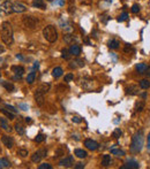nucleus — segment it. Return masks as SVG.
<instances>
[{
	"label": "nucleus",
	"mask_w": 150,
	"mask_h": 169,
	"mask_svg": "<svg viewBox=\"0 0 150 169\" xmlns=\"http://www.w3.org/2000/svg\"><path fill=\"white\" fill-rule=\"evenodd\" d=\"M0 36L2 42L6 45H12L14 42V38H13V28L10 25L9 22H4L1 24V30H0Z\"/></svg>",
	"instance_id": "nucleus-1"
},
{
	"label": "nucleus",
	"mask_w": 150,
	"mask_h": 169,
	"mask_svg": "<svg viewBox=\"0 0 150 169\" xmlns=\"http://www.w3.org/2000/svg\"><path fill=\"white\" fill-rule=\"evenodd\" d=\"M143 146V131L140 130L136 133L132 138V144H130V152L132 153H139L141 152Z\"/></svg>",
	"instance_id": "nucleus-2"
},
{
	"label": "nucleus",
	"mask_w": 150,
	"mask_h": 169,
	"mask_svg": "<svg viewBox=\"0 0 150 169\" xmlns=\"http://www.w3.org/2000/svg\"><path fill=\"white\" fill-rule=\"evenodd\" d=\"M43 36L44 38L50 42V43H54L58 39V31L56 29V27L53 25H47L43 29Z\"/></svg>",
	"instance_id": "nucleus-3"
},
{
	"label": "nucleus",
	"mask_w": 150,
	"mask_h": 169,
	"mask_svg": "<svg viewBox=\"0 0 150 169\" xmlns=\"http://www.w3.org/2000/svg\"><path fill=\"white\" fill-rule=\"evenodd\" d=\"M22 21H23L24 27H27V28H29V29H35L38 24V20L36 17H34V16H28V15L23 17Z\"/></svg>",
	"instance_id": "nucleus-4"
},
{
	"label": "nucleus",
	"mask_w": 150,
	"mask_h": 169,
	"mask_svg": "<svg viewBox=\"0 0 150 169\" xmlns=\"http://www.w3.org/2000/svg\"><path fill=\"white\" fill-rule=\"evenodd\" d=\"M47 154V150L46 148H42V150H38L37 152H35L34 154L31 155V161L35 162V163H37L39 162L43 158H45Z\"/></svg>",
	"instance_id": "nucleus-5"
},
{
	"label": "nucleus",
	"mask_w": 150,
	"mask_h": 169,
	"mask_svg": "<svg viewBox=\"0 0 150 169\" xmlns=\"http://www.w3.org/2000/svg\"><path fill=\"white\" fill-rule=\"evenodd\" d=\"M14 12V9H13V4L10 2V1H5V2H2L1 5H0V13H2V14L5 15H8V14H12Z\"/></svg>",
	"instance_id": "nucleus-6"
},
{
	"label": "nucleus",
	"mask_w": 150,
	"mask_h": 169,
	"mask_svg": "<svg viewBox=\"0 0 150 169\" xmlns=\"http://www.w3.org/2000/svg\"><path fill=\"white\" fill-rule=\"evenodd\" d=\"M59 165L61 167H72L74 165V158L72 155H68L66 158L61 159L59 161Z\"/></svg>",
	"instance_id": "nucleus-7"
},
{
	"label": "nucleus",
	"mask_w": 150,
	"mask_h": 169,
	"mask_svg": "<svg viewBox=\"0 0 150 169\" xmlns=\"http://www.w3.org/2000/svg\"><path fill=\"white\" fill-rule=\"evenodd\" d=\"M44 92H42L39 89L36 91V93H35V101H36L38 106H43L44 105Z\"/></svg>",
	"instance_id": "nucleus-8"
},
{
	"label": "nucleus",
	"mask_w": 150,
	"mask_h": 169,
	"mask_svg": "<svg viewBox=\"0 0 150 169\" xmlns=\"http://www.w3.org/2000/svg\"><path fill=\"white\" fill-rule=\"evenodd\" d=\"M84 146L90 151H96L98 148V143L92 139H86L84 140Z\"/></svg>",
	"instance_id": "nucleus-9"
},
{
	"label": "nucleus",
	"mask_w": 150,
	"mask_h": 169,
	"mask_svg": "<svg viewBox=\"0 0 150 169\" xmlns=\"http://www.w3.org/2000/svg\"><path fill=\"white\" fill-rule=\"evenodd\" d=\"M1 141H2V144L7 147V148H12L13 145H14V140H13L12 137H9V136H2L1 137Z\"/></svg>",
	"instance_id": "nucleus-10"
},
{
	"label": "nucleus",
	"mask_w": 150,
	"mask_h": 169,
	"mask_svg": "<svg viewBox=\"0 0 150 169\" xmlns=\"http://www.w3.org/2000/svg\"><path fill=\"white\" fill-rule=\"evenodd\" d=\"M13 9L16 13H23L27 10V6L22 2H15V4H13Z\"/></svg>",
	"instance_id": "nucleus-11"
},
{
	"label": "nucleus",
	"mask_w": 150,
	"mask_h": 169,
	"mask_svg": "<svg viewBox=\"0 0 150 169\" xmlns=\"http://www.w3.org/2000/svg\"><path fill=\"white\" fill-rule=\"evenodd\" d=\"M120 168L121 169H137V168H140V165H139V162H136V161H128L127 163H125L124 166H121Z\"/></svg>",
	"instance_id": "nucleus-12"
},
{
	"label": "nucleus",
	"mask_w": 150,
	"mask_h": 169,
	"mask_svg": "<svg viewBox=\"0 0 150 169\" xmlns=\"http://www.w3.org/2000/svg\"><path fill=\"white\" fill-rule=\"evenodd\" d=\"M69 53H70V55H74V57H79L80 54H81V47L79 46V45L76 44H73L70 46V48H69Z\"/></svg>",
	"instance_id": "nucleus-13"
},
{
	"label": "nucleus",
	"mask_w": 150,
	"mask_h": 169,
	"mask_svg": "<svg viewBox=\"0 0 150 169\" xmlns=\"http://www.w3.org/2000/svg\"><path fill=\"white\" fill-rule=\"evenodd\" d=\"M12 71L16 75V78H17V77L20 78L23 75V73H24V68H23L22 66H13L12 67Z\"/></svg>",
	"instance_id": "nucleus-14"
},
{
	"label": "nucleus",
	"mask_w": 150,
	"mask_h": 169,
	"mask_svg": "<svg viewBox=\"0 0 150 169\" xmlns=\"http://www.w3.org/2000/svg\"><path fill=\"white\" fill-rule=\"evenodd\" d=\"M126 95H129V96H136L139 95V88L136 85H130L126 88Z\"/></svg>",
	"instance_id": "nucleus-15"
},
{
	"label": "nucleus",
	"mask_w": 150,
	"mask_h": 169,
	"mask_svg": "<svg viewBox=\"0 0 150 169\" xmlns=\"http://www.w3.org/2000/svg\"><path fill=\"white\" fill-rule=\"evenodd\" d=\"M0 128H2L4 130L9 131V133L12 131V128H10V125L8 124V122L4 118H0Z\"/></svg>",
	"instance_id": "nucleus-16"
},
{
	"label": "nucleus",
	"mask_w": 150,
	"mask_h": 169,
	"mask_svg": "<svg viewBox=\"0 0 150 169\" xmlns=\"http://www.w3.org/2000/svg\"><path fill=\"white\" fill-rule=\"evenodd\" d=\"M32 6H34V7L40 8V9H45V7H46L44 0H34V1H32Z\"/></svg>",
	"instance_id": "nucleus-17"
},
{
	"label": "nucleus",
	"mask_w": 150,
	"mask_h": 169,
	"mask_svg": "<svg viewBox=\"0 0 150 169\" xmlns=\"http://www.w3.org/2000/svg\"><path fill=\"white\" fill-rule=\"evenodd\" d=\"M84 66V61L81 59H76L74 60L73 62H70V65H69V67L70 68H77V67H83Z\"/></svg>",
	"instance_id": "nucleus-18"
},
{
	"label": "nucleus",
	"mask_w": 150,
	"mask_h": 169,
	"mask_svg": "<svg viewBox=\"0 0 150 169\" xmlns=\"http://www.w3.org/2000/svg\"><path fill=\"white\" fill-rule=\"evenodd\" d=\"M75 155L77 156V158H80V159H84V158H87V155L88 153L84 151V150H80V148H76L74 151Z\"/></svg>",
	"instance_id": "nucleus-19"
},
{
	"label": "nucleus",
	"mask_w": 150,
	"mask_h": 169,
	"mask_svg": "<svg viewBox=\"0 0 150 169\" xmlns=\"http://www.w3.org/2000/svg\"><path fill=\"white\" fill-rule=\"evenodd\" d=\"M111 163H112L111 156H110V155H104L103 159H102V166H103V167H109Z\"/></svg>",
	"instance_id": "nucleus-20"
},
{
	"label": "nucleus",
	"mask_w": 150,
	"mask_h": 169,
	"mask_svg": "<svg viewBox=\"0 0 150 169\" xmlns=\"http://www.w3.org/2000/svg\"><path fill=\"white\" fill-rule=\"evenodd\" d=\"M0 112H1L4 115H6L9 120H14L15 118L14 113H13V112H10V110H7V109H5V108H0Z\"/></svg>",
	"instance_id": "nucleus-21"
},
{
	"label": "nucleus",
	"mask_w": 150,
	"mask_h": 169,
	"mask_svg": "<svg viewBox=\"0 0 150 169\" xmlns=\"http://www.w3.org/2000/svg\"><path fill=\"white\" fill-rule=\"evenodd\" d=\"M61 75H62V68L56 67V68L52 70V76L54 77V78H59Z\"/></svg>",
	"instance_id": "nucleus-22"
},
{
	"label": "nucleus",
	"mask_w": 150,
	"mask_h": 169,
	"mask_svg": "<svg viewBox=\"0 0 150 169\" xmlns=\"http://www.w3.org/2000/svg\"><path fill=\"white\" fill-rule=\"evenodd\" d=\"M1 85L6 89L7 91H9V92H13V91L15 90L14 84H12V83H9V82H2V83H1Z\"/></svg>",
	"instance_id": "nucleus-23"
},
{
	"label": "nucleus",
	"mask_w": 150,
	"mask_h": 169,
	"mask_svg": "<svg viewBox=\"0 0 150 169\" xmlns=\"http://www.w3.org/2000/svg\"><path fill=\"white\" fill-rule=\"evenodd\" d=\"M144 106H146L144 100H139L137 103H135V110H136V112H142V110L144 109Z\"/></svg>",
	"instance_id": "nucleus-24"
},
{
	"label": "nucleus",
	"mask_w": 150,
	"mask_h": 169,
	"mask_svg": "<svg viewBox=\"0 0 150 169\" xmlns=\"http://www.w3.org/2000/svg\"><path fill=\"white\" fill-rule=\"evenodd\" d=\"M9 167H10V162L8 161L6 158H1L0 159V169L9 168Z\"/></svg>",
	"instance_id": "nucleus-25"
},
{
	"label": "nucleus",
	"mask_w": 150,
	"mask_h": 169,
	"mask_svg": "<svg viewBox=\"0 0 150 169\" xmlns=\"http://www.w3.org/2000/svg\"><path fill=\"white\" fill-rule=\"evenodd\" d=\"M109 47H110V48H112V50H117V48H118V47H119V42H118V40H116V39H112V40H110V42H109Z\"/></svg>",
	"instance_id": "nucleus-26"
},
{
	"label": "nucleus",
	"mask_w": 150,
	"mask_h": 169,
	"mask_svg": "<svg viewBox=\"0 0 150 169\" xmlns=\"http://www.w3.org/2000/svg\"><path fill=\"white\" fill-rule=\"evenodd\" d=\"M64 40H65L67 44H74V42L76 39H75V37L72 36V35H65V36H64Z\"/></svg>",
	"instance_id": "nucleus-27"
},
{
	"label": "nucleus",
	"mask_w": 150,
	"mask_h": 169,
	"mask_svg": "<svg viewBox=\"0 0 150 169\" xmlns=\"http://www.w3.org/2000/svg\"><path fill=\"white\" fill-rule=\"evenodd\" d=\"M35 78H36V73L35 71L28 74V76H27V83L28 84H32L35 82Z\"/></svg>",
	"instance_id": "nucleus-28"
},
{
	"label": "nucleus",
	"mask_w": 150,
	"mask_h": 169,
	"mask_svg": "<svg viewBox=\"0 0 150 169\" xmlns=\"http://www.w3.org/2000/svg\"><path fill=\"white\" fill-rule=\"evenodd\" d=\"M146 69H147V66L144 63H139L136 65V70L139 71V74H144L146 73Z\"/></svg>",
	"instance_id": "nucleus-29"
},
{
	"label": "nucleus",
	"mask_w": 150,
	"mask_h": 169,
	"mask_svg": "<svg viewBox=\"0 0 150 169\" xmlns=\"http://www.w3.org/2000/svg\"><path fill=\"white\" fill-rule=\"evenodd\" d=\"M140 88L144 89V90L149 89L150 88V82L148 81V80H142V81H140Z\"/></svg>",
	"instance_id": "nucleus-30"
},
{
	"label": "nucleus",
	"mask_w": 150,
	"mask_h": 169,
	"mask_svg": "<svg viewBox=\"0 0 150 169\" xmlns=\"http://www.w3.org/2000/svg\"><path fill=\"white\" fill-rule=\"evenodd\" d=\"M15 129H16V131H17V133L19 135H24V128H23L22 124H20V123H16L15 124Z\"/></svg>",
	"instance_id": "nucleus-31"
},
{
	"label": "nucleus",
	"mask_w": 150,
	"mask_h": 169,
	"mask_svg": "<svg viewBox=\"0 0 150 169\" xmlns=\"http://www.w3.org/2000/svg\"><path fill=\"white\" fill-rule=\"evenodd\" d=\"M111 153L117 156H124L125 155V152L122 150H116V148H111Z\"/></svg>",
	"instance_id": "nucleus-32"
},
{
	"label": "nucleus",
	"mask_w": 150,
	"mask_h": 169,
	"mask_svg": "<svg viewBox=\"0 0 150 169\" xmlns=\"http://www.w3.org/2000/svg\"><path fill=\"white\" fill-rule=\"evenodd\" d=\"M61 58L65 60H68L70 58V53L69 51H67L66 48H64V50H61Z\"/></svg>",
	"instance_id": "nucleus-33"
},
{
	"label": "nucleus",
	"mask_w": 150,
	"mask_h": 169,
	"mask_svg": "<svg viewBox=\"0 0 150 169\" xmlns=\"http://www.w3.org/2000/svg\"><path fill=\"white\" fill-rule=\"evenodd\" d=\"M122 135V133H121V130L120 129H116L114 131H113V133H112V136L116 138V139H118V138H120V136Z\"/></svg>",
	"instance_id": "nucleus-34"
},
{
	"label": "nucleus",
	"mask_w": 150,
	"mask_h": 169,
	"mask_svg": "<svg viewBox=\"0 0 150 169\" xmlns=\"http://www.w3.org/2000/svg\"><path fill=\"white\" fill-rule=\"evenodd\" d=\"M127 19H128V14L126 12H124V13L118 17V21H119V22H122V21H126Z\"/></svg>",
	"instance_id": "nucleus-35"
},
{
	"label": "nucleus",
	"mask_w": 150,
	"mask_h": 169,
	"mask_svg": "<svg viewBox=\"0 0 150 169\" xmlns=\"http://www.w3.org/2000/svg\"><path fill=\"white\" fill-rule=\"evenodd\" d=\"M17 153H19V155H21L22 158H24V156L28 155V150H26V148H20V150L17 151Z\"/></svg>",
	"instance_id": "nucleus-36"
},
{
	"label": "nucleus",
	"mask_w": 150,
	"mask_h": 169,
	"mask_svg": "<svg viewBox=\"0 0 150 169\" xmlns=\"http://www.w3.org/2000/svg\"><path fill=\"white\" fill-rule=\"evenodd\" d=\"M44 140H45V136L42 135V133L37 135V137L35 138V141H36V143H42V141H44Z\"/></svg>",
	"instance_id": "nucleus-37"
},
{
	"label": "nucleus",
	"mask_w": 150,
	"mask_h": 169,
	"mask_svg": "<svg viewBox=\"0 0 150 169\" xmlns=\"http://www.w3.org/2000/svg\"><path fill=\"white\" fill-rule=\"evenodd\" d=\"M39 90L42 91V92H44V93H46L49 90H50V85L49 84H44V85H42L40 88H39Z\"/></svg>",
	"instance_id": "nucleus-38"
},
{
	"label": "nucleus",
	"mask_w": 150,
	"mask_h": 169,
	"mask_svg": "<svg viewBox=\"0 0 150 169\" xmlns=\"http://www.w3.org/2000/svg\"><path fill=\"white\" fill-rule=\"evenodd\" d=\"M132 12H133L134 14H136V13H139V12H140V6H139L137 4H134V5L132 6Z\"/></svg>",
	"instance_id": "nucleus-39"
},
{
	"label": "nucleus",
	"mask_w": 150,
	"mask_h": 169,
	"mask_svg": "<svg viewBox=\"0 0 150 169\" xmlns=\"http://www.w3.org/2000/svg\"><path fill=\"white\" fill-rule=\"evenodd\" d=\"M5 107H6V108H7L8 110H10V112H13V113H17V109H16V108H15V107H13V106H10V105H8V103H6V105H5Z\"/></svg>",
	"instance_id": "nucleus-40"
},
{
	"label": "nucleus",
	"mask_w": 150,
	"mask_h": 169,
	"mask_svg": "<svg viewBox=\"0 0 150 169\" xmlns=\"http://www.w3.org/2000/svg\"><path fill=\"white\" fill-rule=\"evenodd\" d=\"M72 80H74V75L73 74H67L65 76V82H70Z\"/></svg>",
	"instance_id": "nucleus-41"
},
{
	"label": "nucleus",
	"mask_w": 150,
	"mask_h": 169,
	"mask_svg": "<svg viewBox=\"0 0 150 169\" xmlns=\"http://www.w3.org/2000/svg\"><path fill=\"white\" fill-rule=\"evenodd\" d=\"M39 169H51V165H49V163H42V165H39Z\"/></svg>",
	"instance_id": "nucleus-42"
},
{
	"label": "nucleus",
	"mask_w": 150,
	"mask_h": 169,
	"mask_svg": "<svg viewBox=\"0 0 150 169\" xmlns=\"http://www.w3.org/2000/svg\"><path fill=\"white\" fill-rule=\"evenodd\" d=\"M75 168H76V169L84 168V163H82V162H79V163H76V165H75Z\"/></svg>",
	"instance_id": "nucleus-43"
},
{
	"label": "nucleus",
	"mask_w": 150,
	"mask_h": 169,
	"mask_svg": "<svg viewBox=\"0 0 150 169\" xmlns=\"http://www.w3.org/2000/svg\"><path fill=\"white\" fill-rule=\"evenodd\" d=\"M72 120H73V122H75V123H81V121H82V120L79 118V116H74Z\"/></svg>",
	"instance_id": "nucleus-44"
},
{
	"label": "nucleus",
	"mask_w": 150,
	"mask_h": 169,
	"mask_svg": "<svg viewBox=\"0 0 150 169\" xmlns=\"http://www.w3.org/2000/svg\"><path fill=\"white\" fill-rule=\"evenodd\" d=\"M19 107H20V108H22L23 110H27V109H28V106H27V105H24V103H21V105H19Z\"/></svg>",
	"instance_id": "nucleus-45"
},
{
	"label": "nucleus",
	"mask_w": 150,
	"mask_h": 169,
	"mask_svg": "<svg viewBox=\"0 0 150 169\" xmlns=\"http://www.w3.org/2000/svg\"><path fill=\"white\" fill-rule=\"evenodd\" d=\"M147 148L150 151V133L149 135H148V141H147Z\"/></svg>",
	"instance_id": "nucleus-46"
},
{
	"label": "nucleus",
	"mask_w": 150,
	"mask_h": 169,
	"mask_svg": "<svg viewBox=\"0 0 150 169\" xmlns=\"http://www.w3.org/2000/svg\"><path fill=\"white\" fill-rule=\"evenodd\" d=\"M144 74H147V76L148 77H150V67H147V69H146V73Z\"/></svg>",
	"instance_id": "nucleus-47"
},
{
	"label": "nucleus",
	"mask_w": 150,
	"mask_h": 169,
	"mask_svg": "<svg viewBox=\"0 0 150 169\" xmlns=\"http://www.w3.org/2000/svg\"><path fill=\"white\" fill-rule=\"evenodd\" d=\"M58 4H59L60 6H62V5H65V0H59V1H58Z\"/></svg>",
	"instance_id": "nucleus-48"
},
{
	"label": "nucleus",
	"mask_w": 150,
	"mask_h": 169,
	"mask_svg": "<svg viewBox=\"0 0 150 169\" xmlns=\"http://www.w3.org/2000/svg\"><path fill=\"white\" fill-rule=\"evenodd\" d=\"M16 58H17V59H20V60H23V58H22V55H21V54H17V55H16Z\"/></svg>",
	"instance_id": "nucleus-49"
},
{
	"label": "nucleus",
	"mask_w": 150,
	"mask_h": 169,
	"mask_svg": "<svg viewBox=\"0 0 150 169\" xmlns=\"http://www.w3.org/2000/svg\"><path fill=\"white\" fill-rule=\"evenodd\" d=\"M26 122H27V123H30V122H31V118H26Z\"/></svg>",
	"instance_id": "nucleus-50"
},
{
	"label": "nucleus",
	"mask_w": 150,
	"mask_h": 169,
	"mask_svg": "<svg viewBox=\"0 0 150 169\" xmlns=\"http://www.w3.org/2000/svg\"><path fill=\"white\" fill-rule=\"evenodd\" d=\"M38 66H39V65H38V62H35V65H34V68H38Z\"/></svg>",
	"instance_id": "nucleus-51"
},
{
	"label": "nucleus",
	"mask_w": 150,
	"mask_h": 169,
	"mask_svg": "<svg viewBox=\"0 0 150 169\" xmlns=\"http://www.w3.org/2000/svg\"><path fill=\"white\" fill-rule=\"evenodd\" d=\"M1 52H4V48H2L1 46H0V53H1Z\"/></svg>",
	"instance_id": "nucleus-52"
},
{
	"label": "nucleus",
	"mask_w": 150,
	"mask_h": 169,
	"mask_svg": "<svg viewBox=\"0 0 150 169\" xmlns=\"http://www.w3.org/2000/svg\"><path fill=\"white\" fill-rule=\"evenodd\" d=\"M1 101H2V100H1V98H0V103H1Z\"/></svg>",
	"instance_id": "nucleus-53"
},
{
	"label": "nucleus",
	"mask_w": 150,
	"mask_h": 169,
	"mask_svg": "<svg viewBox=\"0 0 150 169\" xmlns=\"http://www.w3.org/2000/svg\"><path fill=\"white\" fill-rule=\"evenodd\" d=\"M47 1H53V0H47Z\"/></svg>",
	"instance_id": "nucleus-54"
},
{
	"label": "nucleus",
	"mask_w": 150,
	"mask_h": 169,
	"mask_svg": "<svg viewBox=\"0 0 150 169\" xmlns=\"http://www.w3.org/2000/svg\"><path fill=\"white\" fill-rule=\"evenodd\" d=\"M88 1H91V0H88Z\"/></svg>",
	"instance_id": "nucleus-55"
}]
</instances>
